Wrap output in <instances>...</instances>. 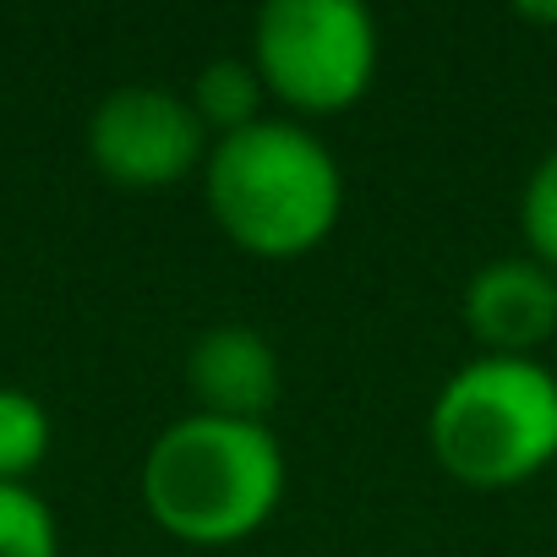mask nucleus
<instances>
[{"label":"nucleus","mask_w":557,"mask_h":557,"mask_svg":"<svg viewBox=\"0 0 557 557\" xmlns=\"http://www.w3.org/2000/svg\"><path fill=\"white\" fill-rule=\"evenodd\" d=\"M202 202L235 251L296 262L339 230L345 170L312 126L262 115L257 126L208 148Z\"/></svg>","instance_id":"1"},{"label":"nucleus","mask_w":557,"mask_h":557,"mask_svg":"<svg viewBox=\"0 0 557 557\" xmlns=\"http://www.w3.org/2000/svg\"><path fill=\"white\" fill-rule=\"evenodd\" d=\"M426 448L470 492H513L557 465V372L470 356L426 410Z\"/></svg>","instance_id":"3"},{"label":"nucleus","mask_w":557,"mask_h":557,"mask_svg":"<svg viewBox=\"0 0 557 557\" xmlns=\"http://www.w3.org/2000/svg\"><path fill=\"white\" fill-rule=\"evenodd\" d=\"M262 94L301 126L356 110L383 66V34L361 0H268L251 23Z\"/></svg>","instance_id":"4"},{"label":"nucleus","mask_w":557,"mask_h":557,"mask_svg":"<svg viewBox=\"0 0 557 557\" xmlns=\"http://www.w3.org/2000/svg\"><path fill=\"white\" fill-rule=\"evenodd\" d=\"M143 508L181 546H240L285 503L290 465L268 421L181 416L143 454Z\"/></svg>","instance_id":"2"},{"label":"nucleus","mask_w":557,"mask_h":557,"mask_svg":"<svg viewBox=\"0 0 557 557\" xmlns=\"http://www.w3.org/2000/svg\"><path fill=\"white\" fill-rule=\"evenodd\" d=\"M285 388V367L262 329L251 323H213L186 350V394L197 416L224 421H268Z\"/></svg>","instance_id":"7"},{"label":"nucleus","mask_w":557,"mask_h":557,"mask_svg":"<svg viewBox=\"0 0 557 557\" xmlns=\"http://www.w3.org/2000/svg\"><path fill=\"white\" fill-rule=\"evenodd\" d=\"M213 137L191 115L186 94L126 83L99 99L88 115V159L121 191H164L186 175H202Z\"/></svg>","instance_id":"5"},{"label":"nucleus","mask_w":557,"mask_h":557,"mask_svg":"<svg viewBox=\"0 0 557 557\" xmlns=\"http://www.w3.org/2000/svg\"><path fill=\"white\" fill-rule=\"evenodd\" d=\"M519 230H524V251L557 273V143L535 159V170H530V181H524Z\"/></svg>","instance_id":"11"},{"label":"nucleus","mask_w":557,"mask_h":557,"mask_svg":"<svg viewBox=\"0 0 557 557\" xmlns=\"http://www.w3.org/2000/svg\"><path fill=\"white\" fill-rule=\"evenodd\" d=\"M513 17H519V23H541V28H557V7H530V0H524V7H513Z\"/></svg>","instance_id":"12"},{"label":"nucleus","mask_w":557,"mask_h":557,"mask_svg":"<svg viewBox=\"0 0 557 557\" xmlns=\"http://www.w3.org/2000/svg\"><path fill=\"white\" fill-rule=\"evenodd\" d=\"M50 454V410L28 388H0V481H23Z\"/></svg>","instance_id":"9"},{"label":"nucleus","mask_w":557,"mask_h":557,"mask_svg":"<svg viewBox=\"0 0 557 557\" xmlns=\"http://www.w3.org/2000/svg\"><path fill=\"white\" fill-rule=\"evenodd\" d=\"M186 104L202 121V132L219 143V137H235V132L257 126L268 94H262V77L246 55H219V61L197 66V77L186 88Z\"/></svg>","instance_id":"8"},{"label":"nucleus","mask_w":557,"mask_h":557,"mask_svg":"<svg viewBox=\"0 0 557 557\" xmlns=\"http://www.w3.org/2000/svg\"><path fill=\"white\" fill-rule=\"evenodd\" d=\"M459 323L481 345V356L535 361V350L557 339V273L530 251L481 262L465 278Z\"/></svg>","instance_id":"6"},{"label":"nucleus","mask_w":557,"mask_h":557,"mask_svg":"<svg viewBox=\"0 0 557 557\" xmlns=\"http://www.w3.org/2000/svg\"><path fill=\"white\" fill-rule=\"evenodd\" d=\"M0 557H61V524L23 481H0Z\"/></svg>","instance_id":"10"}]
</instances>
